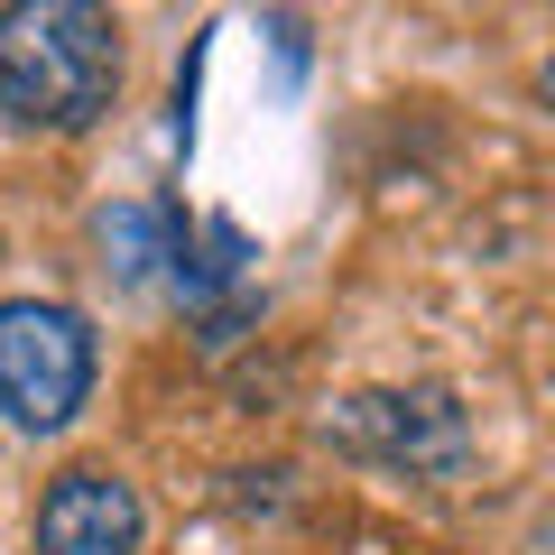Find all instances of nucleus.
Here are the masks:
<instances>
[{
	"label": "nucleus",
	"mask_w": 555,
	"mask_h": 555,
	"mask_svg": "<svg viewBox=\"0 0 555 555\" xmlns=\"http://www.w3.org/2000/svg\"><path fill=\"white\" fill-rule=\"evenodd\" d=\"M120 93V20L93 0L0 10V112L28 130H93Z\"/></svg>",
	"instance_id": "1"
},
{
	"label": "nucleus",
	"mask_w": 555,
	"mask_h": 555,
	"mask_svg": "<svg viewBox=\"0 0 555 555\" xmlns=\"http://www.w3.org/2000/svg\"><path fill=\"white\" fill-rule=\"evenodd\" d=\"M93 371H102V343L75 306H56V297H10L0 306V416L20 436L75 426L83 398H93Z\"/></svg>",
	"instance_id": "2"
},
{
	"label": "nucleus",
	"mask_w": 555,
	"mask_h": 555,
	"mask_svg": "<svg viewBox=\"0 0 555 555\" xmlns=\"http://www.w3.org/2000/svg\"><path fill=\"white\" fill-rule=\"evenodd\" d=\"M324 444H343L352 463H379V473H408V481H444L473 454V416H463L454 389H352L324 416Z\"/></svg>",
	"instance_id": "3"
},
{
	"label": "nucleus",
	"mask_w": 555,
	"mask_h": 555,
	"mask_svg": "<svg viewBox=\"0 0 555 555\" xmlns=\"http://www.w3.org/2000/svg\"><path fill=\"white\" fill-rule=\"evenodd\" d=\"M28 537H38V555H139L149 509H139V491L120 473H102V463H65V473L38 491Z\"/></svg>",
	"instance_id": "4"
},
{
	"label": "nucleus",
	"mask_w": 555,
	"mask_h": 555,
	"mask_svg": "<svg viewBox=\"0 0 555 555\" xmlns=\"http://www.w3.org/2000/svg\"><path fill=\"white\" fill-rule=\"evenodd\" d=\"M185 232H195V222H185L167 195L102 204V222H93V241H102V269H112L120 287H149V278H167V269H177V250H185Z\"/></svg>",
	"instance_id": "5"
}]
</instances>
